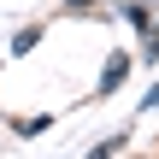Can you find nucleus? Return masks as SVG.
Returning <instances> with one entry per match:
<instances>
[{"mask_svg": "<svg viewBox=\"0 0 159 159\" xmlns=\"http://www.w3.org/2000/svg\"><path fill=\"white\" fill-rule=\"evenodd\" d=\"M124 71H130V59H124V53H112V59H106V71H100V89H118V83H124Z\"/></svg>", "mask_w": 159, "mask_h": 159, "instance_id": "f257e3e1", "label": "nucleus"}]
</instances>
